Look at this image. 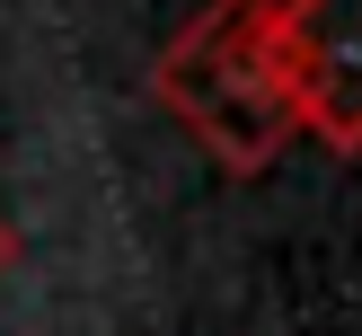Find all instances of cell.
Masks as SVG:
<instances>
[{
	"label": "cell",
	"instance_id": "6da1fadb",
	"mask_svg": "<svg viewBox=\"0 0 362 336\" xmlns=\"http://www.w3.org/2000/svg\"><path fill=\"white\" fill-rule=\"evenodd\" d=\"M159 98H168V115L186 124L230 177L274 168V151L300 133L283 0H212V9L159 53Z\"/></svg>",
	"mask_w": 362,
	"mask_h": 336
},
{
	"label": "cell",
	"instance_id": "3957f363",
	"mask_svg": "<svg viewBox=\"0 0 362 336\" xmlns=\"http://www.w3.org/2000/svg\"><path fill=\"white\" fill-rule=\"evenodd\" d=\"M9 257H18V239H9V221H0V265H9Z\"/></svg>",
	"mask_w": 362,
	"mask_h": 336
},
{
	"label": "cell",
	"instance_id": "7a4b0ae2",
	"mask_svg": "<svg viewBox=\"0 0 362 336\" xmlns=\"http://www.w3.org/2000/svg\"><path fill=\"white\" fill-rule=\"evenodd\" d=\"M300 124L336 151H362V0H283Z\"/></svg>",
	"mask_w": 362,
	"mask_h": 336
}]
</instances>
